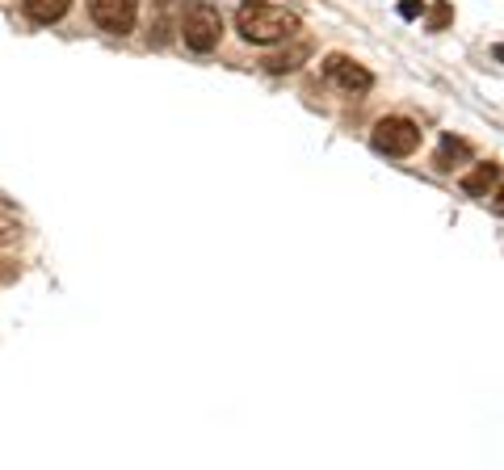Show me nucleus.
Wrapping results in <instances>:
<instances>
[{"label":"nucleus","mask_w":504,"mask_h":470,"mask_svg":"<svg viewBox=\"0 0 504 470\" xmlns=\"http://www.w3.org/2000/svg\"><path fill=\"white\" fill-rule=\"evenodd\" d=\"M492 55H496V59H500V63H504V47H492Z\"/></svg>","instance_id":"nucleus-14"},{"label":"nucleus","mask_w":504,"mask_h":470,"mask_svg":"<svg viewBox=\"0 0 504 470\" xmlns=\"http://www.w3.org/2000/svg\"><path fill=\"white\" fill-rule=\"evenodd\" d=\"M496 185H500V164H475L466 177H462V189L471 193V197H492L496 193Z\"/></svg>","instance_id":"nucleus-6"},{"label":"nucleus","mask_w":504,"mask_h":470,"mask_svg":"<svg viewBox=\"0 0 504 470\" xmlns=\"http://www.w3.org/2000/svg\"><path fill=\"white\" fill-rule=\"evenodd\" d=\"M323 76L332 84H341L345 93H370L374 89V76H370L358 59H349V55H328L323 59Z\"/></svg>","instance_id":"nucleus-5"},{"label":"nucleus","mask_w":504,"mask_h":470,"mask_svg":"<svg viewBox=\"0 0 504 470\" xmlns=\"http://www.w3.org/2000/svg\"><path fill=\"white\" fill-rule=\"evenodd\" d=\"M177 34L185 38L189 50L206 55V50L219 47V38H223V13L210 0H189L181 9V17H177Z\"/></svg>","instance_id":"nucleus-2"},{"label":"nucleus","mask_w":504,"mask_h":470,"mask_svg":"<svg viewBox=\"0 0 504 470\" xmlns=\"http://www.w3.org/2000/svg\"><path fill=\"white\" fill-rule=\"evenodd\" d=\"M370 143H374V151L404 160V155H412L420 147V126L412 118H378L374 131H370Z\"/></svg>","instance_id":"nucleus-3"},{"label":"nucleus","mask_w":504,"mask_h":470,"mask_svg":"<svg viewBox=\"0 0 504 470\" xmlns=\"http://www.w3.org/2000/svg\"><path fill=\"white\" fill-rule=\"evenodd\" d=\"M13 235H17V223H13V219H4V214H0V244H4V239H13Z\"/></svg>","instance_id":"nucleus-11"},{"label":"nucleus","mask_w":504,"mask_h":470,"mask_svg":"<svg viewBox=\"0 0 504 470\" xmlns=\"http://www.w3.org/2000/svg\"><path fill=\"white\" fill-rule=\"evenodd\" d=\"M89 17L105 34H131L139 21V0H89Z\"/></svg>","instance_id":"nucleus-4"},{"label":"nucleus","mask_w":504,"mask_h":470,"mask_svg":"<svg viewBox=\"0 0 504 470\" xmlns=\"http://www.w3.org/2000/svg\"><path fill=\"white\" fill-rule=\"evenodd\" d=\"M420 13H424V0H400V17L404 21H416Z\"/></svg>","instance_id":"nucleus-10"},{"label":"nucleus","mask_w":504,"mask_h":470,"mask_svg":"<svg viewBox=\"0 0 504 470\" xmlns=\"http://www.w3.org/2000/svg\"><path fill=\"white\" fill-rule=\"evenodd\" d=\"M492 210L504 214V185H496V193H492Z\"/></svg>","instance_id":"nucleus-13"},{"label":"nucleus","mask_w":504,"mask_h":470,"mask_svg":"<svg viewBox=\"0 0 504 470\" xmlns=\"http://www.w3.org/2000/svg\"><path fill=\"white\" fill-rule=\"evenodd\" d=\"M446 17H450V4H437V9H433V30H441Z\"/></svg>","instance_id":"nucleus-12"},{"label":"nucleus","mask_w":504,"mask_h":470,"mask_svg":"<svg viewBox=\"0 0 504 470\" xmlns=\"http://www.w3.org/2000/svg\"><path fill=\"white\" fill-rule=\"evenodd\" d=\"M307 55H311V47H307V43H299V47H290V50H274V55H265V72H274V76H282V72H294Z\"/></svg>","instance_id":"nucleus-9"},{"label":"nucleus","mask_w":504,"mask_h":470,"mask_svg":"<svg viewBox=\"0 0 504 470\" xmlns=\"http://www.w3.org/2000/svg\"><path fill=\"white\" fill-rule=\"evenodd\" d=\"M466 160H471V143L446 135V139H441V147H437V160H433V164H437L441 173H454V168H459V164H466Z\"/></svg>","instance_id":"nucleus-7"},{"label":"nucleus","mask_w":504,"mask_h":470,"mask_svg":"<svg viewBox=\"0 0 504 470\" xmlns=\"http://www.w3.org/2000/svg\"><path fill=\"white\" fill-rule=\"evenodd\" d=\"M235 30L252 47H274V43H286L299 34V17L282 4H269V0H244L235 9Z\"/></svg>","instance_id":"nucleus-1"},{"label":"nucleus","mask_w":504,"mask_h":470,"mask_svg":"<svg viewBox=\"0 0 504 470\" xmlns=\"http://www.w3.org/2000/svg\"><path fill=\"white\" fill-rule=\"evenodd\" d=\"M68 4H72V0H21L26 17L38 21V26H55V21L68 13Z\"/></svg>","instance_id":"nucleus-8"}]
</instances>
